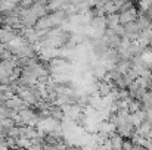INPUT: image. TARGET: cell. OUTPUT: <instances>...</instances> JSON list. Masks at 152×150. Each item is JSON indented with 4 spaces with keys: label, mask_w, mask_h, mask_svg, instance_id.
<instances>
[{
    "label": "cell",
    "mask_w": 152,
    "mask_h": 150,
    "mask_svg": "<svg viewBox=\"0 0 152 150\" xmlns=\"http://www.w3.org/2000/svg\"><path fill=\"white\" fill-rule=\"evenodd\" d=\"M136 19H137V12H136L134 7H133L132 10H127V12H121V13H118V24H120V25H126V24L134 22Z\"/></svg>",
    "instance_id": "cell-1"
},
{
    "label": "cell",
    "mask_w": 152,
    "mask_h": 150,
    "mask_svg": "<svg viewBox=\"0 0 152 150\" xmlns=\"http://www.w3.org/2000/svg\"><path fill=\"white\" fill-rule=\"evenodd\" d=\"M112 88H114V86L109 84V83H106V81H103V80H101L98 83V90H99V94L102 96V99L106 97V96H109V93L112 91Z\"/></svg>",
    "instance_id": "cell-2"
},
{
    "label": "cell",
    "mask_w": 152,
    "mask_h": 150,
    "mask_svg": "<svg viewBox=\"0 0 152 150\" xmlns=\"http://www.w3.org/2000/svg\"><path fill=\"white\" fill-rule=\"evenodd\" d=\"M109 140V144H111V150H123V143H124V138H121L117 133L108 138Z\"/></svg>",
    "instance_id": "cell-3"
},
{
    "label": "cell",
    "mask_w": 152,
    "mask_h": 150,
    "mask_svg": "<svg viewBox=\"0 0 152 150\" xmlns=\"http://www.w3.org/2000/svg\"><path fill=\"white\" fill-rule=\"evenodd\" d=\"M123 27H124L126 36H139V34H140V30H139L136 21H134V22H130V24H126V25H123Z\"/></svg>",
    "instance_id": "cell-4"
}]
</instances>
